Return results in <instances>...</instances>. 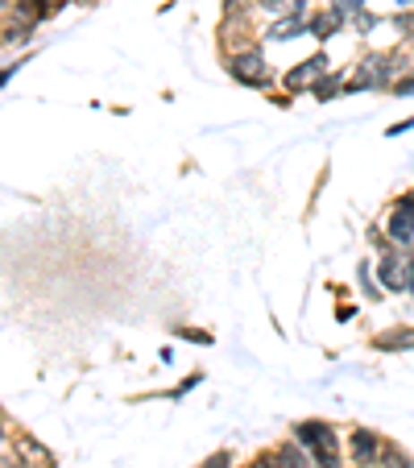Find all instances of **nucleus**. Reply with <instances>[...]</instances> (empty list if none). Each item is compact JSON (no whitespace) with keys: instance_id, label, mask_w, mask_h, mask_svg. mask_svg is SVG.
I'll return each instance as SVG.
<instances>
[{"instance_id":"dca6fc26","label":"nucleus","mask_w":414,"mask_h":468,"mask_svg":"<svg viewBox=\"0 0 414 468\" xmlns=\"http://www.w3.org/2000/svg\"><path fill=\"white\" fill-rule=\"evenodd\" d=\"M360 4H365V0H336V9H340V13H357Z\"/></svg>"},{"instance_id":"f03ea898","label":"nucleus","mask_w":414,"mask_h":468,"mask_svg":"<svg viewBox=\"0 0 414 468\" xmlns=\"http://www.w3.org/2000/svg\"><path fill=\"white\" fill-rule=\"evenodd\" d=\"M295 439L306 447V452H315L319 460L336 456V436H332V427H327V423H298L295 427Z\"/></svg>"},{"instance_id":"2eb2a0df","label":"nucleus","mask_w":414,"mask_h":468,"mask_svg":"<svg viewBox=\"0 0 414 468\" xmlns=\"http://www.w3.org/2000/svg\"><path fill=\"white\" fill-rule=\"evenodd\" d=\"M203 468H229V452H216V456L207 460V464H203Z\"/></svg>"},{"instance_id":"f3484780","label":"nucleus","mask_w":414,"mask_h":468,"mask_svg":"<svg viewBox=\"0 0 414 468\" xmlns=\"http://www.w3.org/2000/svg\"><path fill=\"white\" fill-rule=\"evenodd\" d=\"M240 4H245V0H229V9H240Z\"/></svg>"},{"instance_id":"9d476101","label":"nucleus","mask_w":414,"mask_h":468,"mask_svg":"<svg viewBox=\"0 0 414 468\" xmlns=\"http://www.w3.org/2000/svg\"><path fill=\"white\" fill-rule=\"evenodd\" d=\"M273 464L278 468H306V452H303V444H286L282 452H278V456H273Z\"/></svg>"},{"instance_id":"f8f14e48","label":"nucleus","mask_w":414,"mask_h":468,"mask_svg":"<svg viewBox=\"0 0 414 468\" xmlns=\"http://www.w3.org/2000/svg\"><path fill=\"white\" fill-rule=\"evenodd\" d=\"M377 349H385V352L414 349V332H410V327H402V332H393V336H382V340H377Z\"/></svg>"},{"instance_id":"ddd939ff","label":"nucleus","mask_w":414,"mask_h":468,"mask_svg":"<svg viewBox=\"0 0 414 468\" xmlns=\"http://www.w3.org/2000/svg\"><path fill=\"white\" fill-rule=\"evenodd\" d=\"M262 9H270V13H282V17H290V13H303V4L306 0H257Z\"/></svg>"},{"instance_id":"7ed1b4c3","label":"nucleus","mask_w":414,"mask_h":468,"mask_svg":"<svg viewBox=\"0 0 414 468\" xmlns=\"http://www.w3.org/2000/svg\"><path fill=\"white\" fill-rule=\"evenodd\" d=\"M393 58H365V63L357 66V75H352V83H349V91H360V88H377V83H390L393 79Z\"/></svg>"},{"instance_id":"0eeeda50","label":"nucleus","mask_w":414,"mask_h":468,"mask_svg":"<svg viewBox=\"0 0 414 468\" xmlns=\"http://www.w3.org/2000/svg\"><path fill=\"white\" fill-rule=\"evenodd\" d=\"M323 75H327V58H323V55H315V58H306L303 66H295L286 83H290L295 91H303V88H311V83H315V79H323Z\"/></svg>"},{"instance_id":"1a4fd4ad","label":"nucleus","mask_w":414,"mask_h":468,"mask_svg":"<svg viewBox=\"0 0 414 468\" xmlns=\"http://www.w3.org/2000/svg\"><path fill=\"white\" fill-rule=\"evenodd\" d=\"M340 17H344V13H340L336 4H332V9H327V13H319V17H315V22H311V25H306V30L315 33V38H332V33L340 30Z\"/></svg>"},{"instance_id":"f257e3e1","label":"nucleus","mask_w":414,"mask_h":468,"mask_svg":"<svg viewBox=\"0 0 414 468\" xmlns=\"http://www.w3.org/2000/svg\"><path fill=\"white\" fill-rule=\"evenodd\" d=\"M377 278H382L385 290H414V262L406 253H385L382 265H377Z\"/></svg>"},{"instance_id":"aec40b11","label":"nucleus","mask_w":414,"mask_h":468,"mask_svg":"<svg viewBox=\"0 0 414 468\" xmlns=\"http://www.w3.org/2000/svg\"><path fill=\"white\" fill-rule=\"evenodd\" d=\"M46 4H58V0H46Z\"/></svg>"},{"instance_id":"9b49d317","label":"nucleus","mask_w":414,"mask_h":468,"mask_svg":"<svg viewBox=\"0 0 414 468\" xmlns=\"http://www.w3.org/2000/svg\"><path fill=\"white\" fill-rule=\"evenodd\" d=\"M17 452H22V460H30V464H33V460H38V464H50V452H46V447L42 444H33V439H17Z\"/></svg>"},{"instance_id":"39448f33","label":"nucleus","mask_w":414,"mask_h":468,"mask_svg":"<svg viewBox=\"0 0 414 468\" xmlns=\"http://www.w3.org/2000/svg\"><path fill=\"white\" fill-rule=\"evenodd\" d=\"M390 237L398 240V245H406V240L414 237V195L398 199V207H393V216H390Z\"/></svg>"},{"instance_id":"a211bd4d","label":"nucleus","mask_w":414,"mask_h":468,"mask_svg":"<svg viewBox=\"0 0 414 468\" xmlns=\"http://www.w3.org/2000/svg\"><path fill=\"white\" fill-rule=\"evenodd\" d=\"M4 9H9V0H0V13H4Z\"/></svg>"},{"instance_id":"4468645a","label":"nucleus","mask_w":414,"mask_h":468,"mask_svg":"<svg viewBox=\"0 0 414 468\" xmlns=\"http://www.w3.org/2000/svg\"><path fill=\"white\" fill-rule=\"evenodd\" d=\"M382 464H385V468H414L410 456H406V452H398V447H385V452H382Z\"/></svg>"},{"instance_id":"6ab92c4d","label":"nucleus","mask_w":414,"mask_h":468,"mask_svg":"<svg viewBox=\"0 0 414 468\" xmlns=\"http://www.w3.org/2000/svg\"><path fill=\"white\" fill-rule=\"evenodd\" d=\"M398 4H414V0H398Z\"/></svg>"},{"instance_id":"6e6552de","label":"nucleus","mask_w":414,"mask_h":468,"mask_svg":"<svg viewBox=\"0 0 414 468\" xmlns=\"http://www.w3.org/2000/svg\"><path fill=\"white\" fill-rule=\"evenodd\" d=\"M303 30H306L303 17H298V13H290V17H282V22L270 25V38H273V42H290V38H295V33H303Z\"/></svg>"},{"instance_id":"20e7f679","label":"nucleus","mask_w":414,"mask_h":468,"mask_svg":"<svg viewBox=\"0 0 414 468\" xmlns=\"http://www.w3.org/2000/svg\"><path fill=\"white\" fill-rule=\"evenodd\" d=\"M232 79L249 83V88H265V83H270V66H265V58L257 55V50H249V55L232 58Z\"/></svg>"},{"instance_id":"423d86ee","label":"nucleus","mask_w":414,"mask_h":468,"mask_svg":"<svg viewBox=\"0 0 414 468\" xmlns=\"http://www.w3.org/2000/svg\"><path fill=\"white\" fill-rule=\"evenodd\" d=\"M382 452H385L382 439L373 436V431H365V427L352 436V460H357V464H365V468L377 464V460H382Z\"/></svg>"}]
</instances>
